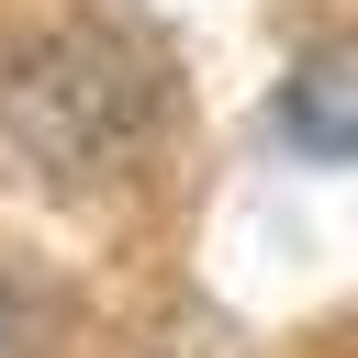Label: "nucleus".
I'll list each match as a JSON object with an SVG mask.
<instances>
[{
  "label": "nucleus",
  "mask_w": 358,
  "mask_h": 358,
  "mask_svg": "<svg viewBox=\"0 0 358 358\" xmlns=\"http://www.w3.org/2000/svg\"><path fill=\"white\" fill-rule=\"evenodd\" d=\"M280 123H291V145H313V157H358V45L302 56L291 90H280Z\"/></svg>",
  "instance_id": "1"
},
{
  "label": "nucleus",
  "mask_w": 358,
  "mask_h": 358,
  "mask_svg": "<svg viewBox=\"0 0 358 358\" xmlns=\"http://www.w3.org/2000/svg\"><path fill=\"white\" fill-rule=\"evenodd\" d=\"M22 347H34V313H22V291L0 280V358H22Z\"/></svg>",
  "instance_id": "2"
}]
</instances>
